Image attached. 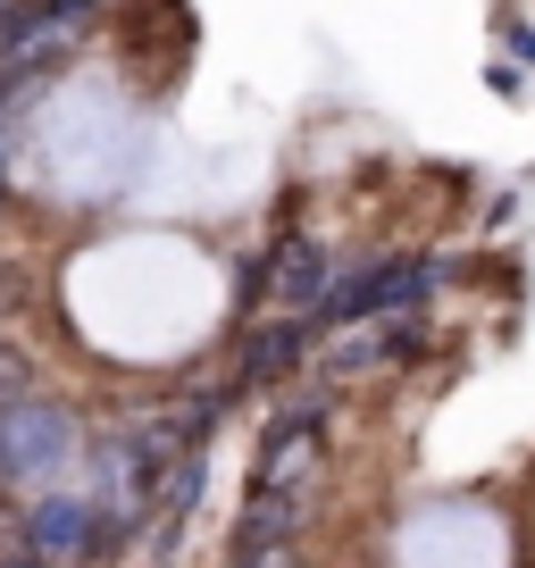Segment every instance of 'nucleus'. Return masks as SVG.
<instances>
[{"label": "nucleus", "instance_id": "f257e3e1", "mask_svg": "<svg viewBox=\"0 0 535 568\" xmlns=\"http://www.w3.org/2000/svg\"><path fill=\"white\" fill-rule=\"evenodd\" d=\"M68 310L118 359H176L226 310V276L210 251L176 234H118L68 267Z\"/></svg>", "mask_w": 535, "mask_h": 568}, {"label": "nucleus", "instance_id": "f03ea898", "mask_svg": "<svg viewBox=\"0 0 535 568\" xmlns=\"http://www.w3.org/2000/svg\"><path fill=\"white\" fill-rule=\"evenodd\" d=\"M34 160L51 184L68 193H118L143 160V125L134 109L118 101L109 84H68L42 101V125H34Z\"/></svg>", "mask_w": 535, "mask_h": 568}, {"label": "nucleus", "instance_id": "7ed1b4c3", "mask_svg": "<svg viewBox=\"0 0 535 568\" xmlns=\"http://www.w3.org/2000/svg\"><path fill=\"white\" fill-rule=\"evenodd\" d=\"M402 568H502V527L468 501H444V510L411 518L402 527Z\"/></svg>", "mask_w": 535, "mask_h": 568}]
</instances>
